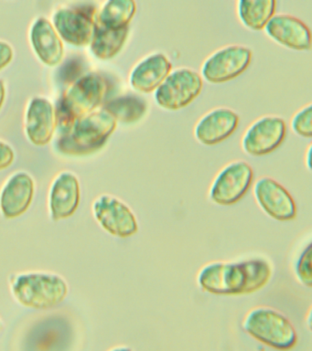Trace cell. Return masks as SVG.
Masks as SVG:
<instances>
[{
    "instance_id": "6da1fadb",
    "label": "cell",
    "mask_w": 312,
    "mask_h": 351,
    "mask_svg": "<svg viewBox=\"0 0 312 351\" xmlns=\"http://www.w3.org/2000/svg\"><path fill=\"white\" fill-rule=\"evenodd\" d=\"M272 267L267 260L254 258L240 262L208 263L197 276L199 287L217 295H249L269 282Z\"/></svg>"
},
{
    "instance_id": "7a4b0ae2",
    "label": "cell",
    "mask_w": 312,
    "mask_h": 351,
    "mask_svg": "<svg viewBox=\"0 0 312 351\" xmlns=\"http://www.w3.org/2000/svg\"><path fill=\"white\" fill-rule=\"evenodd\" d=\"M117 128V121L108 112H93L76 121L57 142L64 155L84 156L99 150Z\"/></svg>"
},
{
    "instance_id": "3957f363",
    "label": "cell",
    "mask_w": 312,
    "mask_h": 351,
    "mask_svg": "<svg viewBox=\"0 0 312 351\" xmlns=\"http://www.w3.org/2000/svg\"><path fill=\"white\" fill-rule=\"evenodd\" d=\"M108 90V82L98 73H88L67 90L60 104L56 120L64 133L76 121L91 114L103 103Z\"/></svg>"
},
{
    "instance_id": "277c9868",
    "label": "cell",
    "mask_w": 312,
    "mask_h": 351,
    "mask_svg": "<svg viewBox=\"0 0 312 351\" xmlns=\"http://www.w3.org/2000/svg\"><path fill=\"white\" fill-rule=\"evenodd\" d=\"M243 328L257 341L278 350H289L298 341V334L289 318L278 310L257 306L246 314Z\"/></svg>"
},
{
    "instance_id": "5b68a950",
    "label": "cell",
    "mask_w": 312,
    "mask_h": 351,
    "mask_svg": "<svg viewBox=\"0 0 312 351\" xmlns=\"http://www.w3.org/2000/svg\"><path fill=\"white\" fill-rule=\"evenodd\" d=\"M12 293L21 304L35 309H48L62 303L68 287L61 276L49 274H21L13 282Z\"/></svg>"
},
{
    "instance_id": "8992f818",
    "label": "cell",
    "mask_w": 312,
    "mask_h": 351,
    "mask_svg": "<svg viewBox=\"0 0 312 351\" xmlns=\"http://www.w3.org/2000/svg\"><path fill=\"white\" fill-rule=\"evenodd\" d=\"M202 80L198 73L188 68L169 73L156 90L155 100L160 107L171 111L184 108L202 92Z\"/></svg>"
},
{
    "instance_id": "52a82bcc",
    "label": "cell",
    "mask_w": 312,
    "mask_h": 351,
    "mask_svg": "<svg viewBox=\"0 0 312 351\" xmlns=\"http://www.w3.org/2000/svg\"><path fill=\"white\" fill-rule=\"evenodd\" d=\"M254 171L245 161L232 162L224 167L211 186L209 196L212 202L229 206L239 202L250 189Z\"/></svg>"
},
{
    "instance_id": "ba28073f",
    "label": "cell",
    "mask_w": 312,
    "mask_h": 351,
    "mask_svg": "<svg viewBox=\"0 0 312 351\" xmlns=\"http://www.w3.org/2000/svg\"><path fill=\"white\" fill-rule=\"evenodd\" d=\"M251 60L252 51L248 47H224L205 60L202 68V76L212 84L231 81L248 68Z\"/></svg>"
},
{
    "instance_id": "9c48e42d",
    "label": "cell",
    "mask_w": 312,
    "mask_h": 351,
    "mask_svg": "<svg viewBox=\"0 0 312 351\" xmlns=\"http://www.w3.org/2000/svg\"><path fill=\"white\" fill-rule=\"evenodd\" d=\"M93 210L97 221L111 235L128 238L139 232L135 214L116 197L103 195L98 197L93 205Z\"/></svg>"
},
{
    "instance_id": "30bf717a",
    "label": "cell",
    "mask_w": 312,
    "mask_h": 351,
    "mask_svg": "<svg viewBox=\"0 0 312 351\" xmlns=\"http://www.w3.org/2000/svg\"><path fill=\"white\" fill-rule=\"evenodd\" d=\"M254 194L257 204L271 218L289 221L297 216V206L291 194L273 178H259L254 184Z\"/></svg>"
},
{
    "instance_id": "8fae6325",
    "label": "cell",
    "mask_w": 312,
    "mask_h": 351,
    "mask_svg": "<svg viewBox=\"0 0 312 351\" xmlns=\"http://www.w3.org/2000/svg\"><path fill=\"white\" fill-rule=\"evenodd\" d=\"M286 133V123L282 118H260L245 132L242 141L243 150L251 156L267 155L283 143Z\"/></svg>"
},
{
    "instance_id": "7c38bea8",
    "label": "cell",
    "mask_w": 312,
    "mask_h": 351,
    "mask_svg": "<svg viewBox=\"0 0 312 351\" xmlns=\"http://www.w3.org/2000/svg\"><path fill=\"white\" fill-rule=\"evenodd\" d=\"M53 25L67 43L84 47L91 44L97 23L92 12L79 8H61L54 15Z\"/></svg>"
},
{
    "instance_id": "4fadbf2b",
    "label": "cell",
    "mask_w": 312,
    "mask_h": 351,
    "mask_svg": "<svg viewBox=\"0 0 312 351\" xmlns=\"http://www.w3.org/2000/svg\"><path fill=\"white\" fill-rule=\"evenodd\" d=\"M265 32L273 40L296 51L311 49V34L300 19L289 15L274 16L265 26Z\"/></svg>"
},
{
    "instance_id": "5bb4252c",
    "label": "cell",
    "mask_w": 312,
    "mask_h": 351,
    "mask_svg": "<svg viewBox=\"0 0 312 351\" xmlns=\"http://www.w3.org/2000/svg\"><path fill=\"white\" fill-rule=\"evenodd\" d=\"M238 123L239 117L232 110L215 109L199 121L194 134L202 144L213 145L232 136L237 130Z\"/></svg>"
},
{
    "instance_id": "9a60e30c",
    "label": "cell",
    "mask_w": 312,
    "mask_h": 351,
    "mask_svg": "<svg viewBox=\"0 0 312 351\" xmlns=\"http://www.w3.org/2000/svg\"><path fill=\"white\" fill-rule=\"evenodd\" d=\"M34 182L31 176L20 172L4 186L0 197V208L8 219L23 215L34 199Z\"/></svg>"
},
{
    "instance_id": "2e32d148",
    "label": "cell",
    "mask_w": 312,
    "mask_h": 351,
    "mask_svg": "<svg viewBox=\"0 0 312 351\" xmlns=\"http://www.w3.org/2000/svg\"><path fill=\"white\" fill-rule=\"evenodd\" d=\"M56 126L53 104L43 98H35L29 104L26 117L27 136L38 147L49 144Z\"/></svg>"
},
{
    "instance_id": "e0dca14e",
    "label": "cell",
    "mask_w": 312,
    "mask_h": 351,
    "mask_svg": "<svg viewBox=\"0 0 312 351\" xmlns=\"http://www.w3.org/2000/svg\"><path fill=\"white\" fill-rule=\"evenodd\" d=\"M80 185L72 173H62L54 181L50 195L51 218L60 221L69 218L80 203Z\"/></svg>"
},
{
    "instance_id": "ac0fdd59",
    "label": "cell",
    "mask_w": 312,
    "mask_h": 351,
    "mask_svg": "<svg viewBox=\"0 0 312 351\" xmlns=\"http://www.w3.org/2000/svg\"><path fill=\"white\" fill-rule=\"evenodd\" d=\"M172 65L163 53L149 55L135 66L130 75V84L141 93L157 90L171 73Z\"/></svg>"
},
{
    "instance_id": "d6986e66",
    "label": "cell",
    "mask_w": 312,
    "mask_h": 351,
    "mask_svg": "<svg viewBox=\"0 0 312 351\" xmlns=\"http://www.w3.org/2000/svg\"><path fill=\"white\" fill-rule=\"evenodd\" d=\"M32 41L40 60L49 66H56L64 57V45L58 33L48 19L40 18L32 29Z\"/></svg>"
},
{
    "instance_id": "ffe728a7",
    "label": "cell",
    "mask_w": 312,
    "mask_h": 351,
    "mask_svg": "<svg viewBox=\"0 0 312 351\" xmlns=\"http://www.w3.org/2000/svg\"><path fill=\"white\" fill-rule=\"evenodd\" d=\"M128 32V27L115 30L106 29L97 23L91 43L93 53L100 60L112 59L121 51Z\"/></svg>"
},
{
    "instance_id": "44dd1931",
    "label": "cell",
    "mask_w": 312,
    "mask_h": 351,
    "mask_svg": "<svg viewBox=\"0 0 312 351\" xmlns=\"http://www.w3.org/2000/svg\"><path fill=\"white\" fill-rule=\"evenodd\" d=\"M103 110L117 122L132 123L138 122L146 114L147 104L146 100L139 96L124 95L106 103Z\"/></svg>"
},
{
    "instance_id": "7402d4cb",
    "label": "cell",
    "mask_w": 312,
    "mask_h": 351,
    "mask_svg": "<svg viewBox=\"0 0 312 351\" xmlns=\"http://www.w3.org/2000/svg\"><path fill=\"white\" fill-rule=\"evenodd\" d=\"M275 0H241L238 2V13L241 21L249 29H264L275 14Z\"/></svg>"
},
{
    "instance_id": "603a6c76",
    "label": "cell",
    "mask_w": 312,
    "mask_h": 351,
    "mask_svg": "<svg viewBox=\"0 0 312 351\" xmlns=\"http://www.w3.org/2000/svg\"><path fill=\"white\" fill-rule=\"evenodd\" d=\"M136 10V2L133 0H111L106 3L98 15V24L108 29H125Z\"/></svg>"
},
{
    "instance_id": "cb8c5ba5",
    "label": "cell",
    "mask_w": 312,
    "mask_h": 351,
    "mask_svg": "<svg viewBox=\"0 0 312 351\" xmlns=\"http://www.w3.org/2000/svg\"><path fill=\"white\" fill-rule=\"evenodd\" d=\"M311 243H309L301 252L295 265V274L298 281L304 287H311Z\"/></svg>"
},
{
    "instance_id": "d4e9b609",
    "label": "cell",
    "mask_w": 312,
    "mask_h": 351,
    "mask_svg": "<svg viewBox=\"0 0 312 351\" xmlns=\"http://www.w3.org/2000/svg\"><path fill=\"white\" fill-rule=\"evenodd\" d=\"M312 107L311 104L304 107L294 115L292 119V129L296 134L311 138L312 136Z\"/></svg>"
},
{
    "instance_id": "484cf974",
    "label": "cell",
    "mask_w": 312,
    "mask_h": 351,
    "mask_svg": "<svg viewBox=\"0 0 312 351\" xmlns=\"http://www.w3.org/2000/svg\"><path fill=\"white\" fill-rule=\"evenodd\" d=\"M14 151L6 143L0 141V170L6 169L14 161Z\"/></svg>"
},
{
    "instance_id": "4316f807",
    "label": "cell",
    "mask_w": 312,
    "mask_h": 351,
    "mask_svg": "<svg viewBox=\"0 0 312 351\" xmlns=\"http://www.w3.org/2000/svg\"><path fill=\"white\" fill-rule=\"evenodd\" d=\"M13 59V49L9 44L0 41V71L9 65Z\"/></svg>"
},
{
    "instance_id": "83f0119b",
    "label": "cell",
    "mask_w": 312,
    "mask_h": 351,
    "mask_svg": "<svg viewBox=\"0 0 312 351\" xmlns=\"http://www.w3.org/2000/svg\"><path fill=\"white\" fill-rule=\"evenodd\" d=\"M5 95H6V90H5V84L3 81L0 80V109L3 106L5 100Z\"/></svg>"
},
{
    "instance_id": "f1b7e54d",
    "label": "cell",
    "mask_w": 312,
    "mask_h": 351,
    "mask_svg": "<svg viewBox=\"0 0 312 351\" xmlns=\"http://www.w3.org/2000/svg\"><path fill=\"white\" fill-rule=\"evenodd\" d=\"M110 351H132V350L128 347H117Z\"/></svg>"
},
{
    "instance_id": "f546056e",
    "label": "cell",
    "mask_w": 312,
    "mask_h": 351,
    "mask_svg": "<svg viewBox=\"0 0 312 351\" xmlns=\"http://www.w3.org/2000/svg\"><path fill=\"white\" fill-rule=\"evenodd\" d=\"M311 148L309 147L308 150V153H307V163H308L309 169H311Z\"/></svg>"
},
{
    "instance_id": "4dcf8cb0",
    "label": "cell",
    "mask_w": 312,
    "mask_h": 351,
    "mask_svg": "<svg viewBox=\"0 0 312 351\" xmlns=\"http://www.w3.org/2000/svg\"><path fill=\"white\" fill-rule=\"evenodd\" d=\"M0 328H1V325H0Z\"/></svg>"
}]
</instances>
